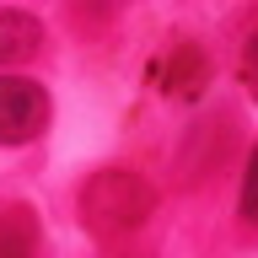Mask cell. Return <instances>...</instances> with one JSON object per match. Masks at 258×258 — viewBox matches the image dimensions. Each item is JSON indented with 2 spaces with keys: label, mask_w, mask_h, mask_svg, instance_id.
Segmentation results:
<instances>
[{
  "label": "cell",
  "mask_w": 258,
  "mask_h": 258,
  "mask_svg": "<svg viewBox=\"0 0 258 258\" xmlns=\"http://www.w3.org/2000/svg\"><path fill=\"white\" fill-rule=\"evenodd\" d=\"M156 215V188L135 167H102L81 183L76 194V221L97 242H124Z\"/></svg>",
  "instance_id": "cell-1"
},
{
  "label": "cell",
  "mask_w": 258,
  "mask_h": 258,
  "mask_svg": "<svg viewBox=\"0 0 258 258\" xmlns=\"http://www.w3.org/2000/svg\"><path fill=\"white\" fill-rule=\"evenodd\" d=\"M48 92L27 76H0V145H27L48 129Z\"/></svg>",
  "instance_id": "cell-2"
},
{
  "label": "cell",
  "mask_w": 258,
  "mask_h": 258,
  "mask_svg": "<svg viewBox=\"0 0 258 258\" xmlns=\"http://www.w3.org/2000/svg\"><path fill=\"white\" fill-rule=\"evenodd\" d=\"M210 86V59H205V48L199 43H172V54L161 59V92L177 97V102H194V97H205Z\"/></svg>",
  "instance_id": "cell-3"
},
{
  "label": "cell",
  "mask_w": 258,
  "mask_h": 258,
  "mask_svg": "<svg viewBox=\"0 0 258 258\" xmlns=\"http://www.w3.org/2000/svg\"><path fill=\"white\" fill-rule=\"evenodd\" d=\"M43 54V22L32 11H0V70Z\"/></svg>",
  "instance_id": "cell-4"
},
{
  "label": "cell",
  "mask_w": 258,
  "mask_h": 258,
  "mask_svg": "<svg viewBox=\"0 0 258 258\" xmlns=\"http://www.w3.org/2000/svg\"><path fill=\"white\" fill-rule=\"evenodd\" d=\"M0 258H43V226L27 205H0Z\"/></svg>",
  "instance_id": "cell-5"
},
{
  "label": "cell",
  "mask_w": 258,
  "mask_h": 258,
  "mask_svg": "<svg viewBox=\"0 0 258 258\" xmlns=\"http://www.w3.org/2000/svg\"><path fill=\"white\" fill-rule=\"evenodd\" d=\"M242 221L258 226V145L247 156V172H242Z\"/></svg>",
  "instance_id": "cell-6"
},
{
  "label": "cell",
  "mask_w": 258,
  "mask_h": 258,
  "mask_svg": "<svg viewBox=\"0 0 258 258\" xmlns=\"http://www.w3.org/2000/svg\"><path fill=\"white\" fill-rule=\"evenodd\" d=\"M237 76H242V86H247V97L258 102V32L247 38V48H242V64H237Z\"/></svg>",
  "instance_id": "cell-7"
},
{
  "label": "cell",
  "mask_w": 258,
  "mask_h": 258,
  "mask_svg": "<svg viewBox=\"0 0 258 258\" xmlns=\"http://www.w3.org/2000/svg\"><path fill=\"white\" fill-rule=\"evenodd\" d=\"M113 258H145V253H113Z\"/></svg>",
  "instance_id": "cell-8"
}]
</instances>
